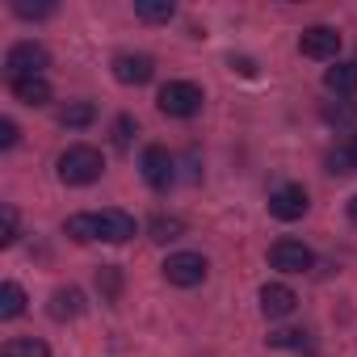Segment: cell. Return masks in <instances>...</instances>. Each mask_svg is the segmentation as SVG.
Masks as SVG:
<instances>
[{
    "mask_svg": "<svg viewBox=\"0 0 357 357\" xmlns=\"http://www.w3.org/2000/svg\"><path fill=\"white\" fill-rule=\"evenodd\" d=\"M55 172H59L63 185H93L97 176L105 172V155L97 147H89V143H72L68 151H59Z\"/></svg>",
    "mask_w": 357,
    "mask_h": 357,
    "instance_id": "1",
    "label": "cell"
},
{
    "mask_svg": "<svg viewBox=\"0 0 357 357\" xmlns=\"http://www.w3.org/2000/svg\"><path fill=\"white\" fill-rule=\"evenodd\" d=\"M202 101H206V93L194 80H168L160 89V97H155L160 114H168V118H194L202 109Z\"/></svg>",
    "mask_w": 357,
    "mask_h": 357,
    "instance_id": "2",
    "label": "cell"
},
{
    "mask_svg": "<svg viewBox=\"0 0 357 357\" xmlns=\"http://www.w3.org/2000/svg\"><path fill=\"white\" fill-rule=\"evenodd\" d=\"M47 68H51V51L43 43H13L5 55L9 80H30V76H43Z\"/></svg>",
    "mask_w": 357,
    "mask_h": 357,
    "instance_id": "3",
    "label": "cell"
},
{
    "mask_svg": "<svg viewBox=\"0 0 357 357\" xmlns=\"http://www.w3.org/2000/svg\"><path fill=\"white\" fill-rule=\"evenodd\" d=\"M206 257L202 252H172L168 261H164V278H168V286H181V290H194V286H202L206 282Z\"/></svg>",
    "mask_w": 357,
    "mask_h": 357,
    "instance_id": "4",
    "label": "cell"
},
{
    "mask_svg": "<svg viewBox=\"0 0 357 357\" xmlns=\"http://www.w3.org/2000/svg\"><path fill=\"white\" fill-rule=\"evenodd\" d=\"M307 190L303 185H294V181H286V185H278L273 194H269V215L273 219H282V223H294V219H303L307 215Z\"/></svg>",
    "mask_w": 357,
    "mask_h": 357,
    "instance_id": "5",
    "label": "cell"
},
{
    "mask_svg": "<svg viewBox=\"0 0 357 357\" xmlns=\"http://www.w3.org/2000/svg\"><path fill=\"white\" fill-rule=\"evenodd\" d=\"M269 261H273V269H282V273H307V269H315V252H311L303 240H278V244L269 248Z\"/></svg>",
    "mask_w": 357,
    "mask_h": 357,
    "instance_id": "6",
    "label": "cell"
},
{
    "mask_svg": "<svg viewBox=\"0 0 357 357\" xmlns=\"http://www.w3.org/2000/svg\"><path fill=\"white\" fill-rule=\"evenodd\" d=\"M139 168H143V181L151 185V190H168L172 185V155H168V147H160V143H151V147H143V160H139Z\"/></svg>",
    "mask_w": 357,
    "mask_h": 357,
    "instance_id": "7",
    "label": "cell"
},
{
    "mask_svg": "<svg viewBox=\"0 0 357 357\" xmlns=\"http://www.w3.org/2000/svg\"><path fill=\"white\" fill-rule=\"evenodd\" d=\"M298 51L307 55V59H332L336 63V55H340V34L332 30V26H311V30H303L298 34Z\"/></svg>",
    "mask_w": 357,
    "mask_h": 357,
    "instance_id": "8",
    "label": "cell"
},
{
    "mask_svg": "<svg viewBox=\"0 0 357 357\" xmlns=\"http://www.w3.org/2000/svg\"><path fill=\"white\" fill-rule=\"evenodd\" d=\"M155 76V59L143 51H122L114 55V80L118 84H147Z\"/></svg>",
    "mask_w": 357,
    "mask_h": 357,
    "instance_id": "9",
    "label": "cell"
},
{
    "mask_svg": "<svg viewBox=\"0 0 357 357\" xmlns=\"http://www.w3.org/2000/svg\"><path fill=\"white\" fill-rule=\"evenodd\" d=\"M294 307H298V294L290 286H282V282L261 286V315L265 319H286V315H294Z\"/></svg>",
    "mask_w": 357,
    "mask_h": 357,
    "instance_id": "10",
    "label": "cell"
},
{
    "mask_svg": "<svg viewBox=\"0 0 357 357\" xmlns=\"http://www.w3.org/2000/svg\"><path fill=\"white\" fill-rule=\"evenodd\" d=\"M97 219H101V240H105V244H126V240L139 231V223H135L126 211H101Z\"/></svg>",
    "mask_w": 357,
    "mask_h": 357,
    "instance_id": "11",
    "label": "cell"
},
{
    "mask_svg": "<svg viewBox=\"0 0 357 357\" xmlns=\"http://www.w3.org/2000/svg\"><path fill=\"white\" fill-rule=\"evenodd\" d=\"M9 89H13V97L22 101V105H34V109H43V105H51V84H47V76H30V80H9Z\"/></svg>",
    "mask_w": 357,
    "mask_h": 357,
    "instance_id": "12",
    "label": "cell"
},
{
    "mask_svg": "<svg viewBox=\"0 0 357 357\" xmlns=\"http://www.w3.org/2000/svg\"><path fill=\"white\" fill-rule=\"evenodd\" d=\"M47 311H51V319H59V324H63V319H76V315L84 311V294H80L76 286H59V290L51 294V307H47Z\"/></svg>",
    "mask_w": 357,
    "mask_h": 357,
    "instance_id": "13",
    "label": "cell"
},
{
    "mask_svg": "<svg viewBox=\"0 0 357 357\" xmlns=\"http://www.w3.org/2000/svg\"><path fill=\"white\" fill-rule=\"evenodd\" d=\"M324 89L328 93H336V97H353L357 93V63H332L328 72H324Z\"/></svg>",
    "mask_w": 357,
    "mask_h": 357,
    "instance_id": "14",
    "label": "cell"
},
{
    "mask_svg": "<svg viewBox=\"0 0 357 357\" xmlns=\"http://www.w3.org/2000/svg\"><path fill=\"white\" fill-rule=\"evenodd\" d=\"M328 172H336V176H349V172H357V135H349L344 143H336L332 151H328Z\"/></svg>",
    "mask_w": 357,
    "mask_h": 357,
    "instance_id": "15",
    "label": "cell"
},
{
    "mask_svg": "<svg viewBox=\"0 0 357 357\" xmlns=\"http://www.w3.org/2000/svg\"><path fill=\"white\" fill-rule=\"evenodd\" d=\"M63 231H68L76 244H93V240H101V219H97L93 211H80V215H72V219L63 223Z\"/></svg>",
    "mask_w": 357,
    "mask_h": 357,
    "instance_id": "16",
    "label": "cell"
},
{
    "mask_svg": "<svg viewBox=\"0 0 357 357\" xmlns=\"http://www.w3.org/2000/svg\"><path fill=\"white\" fill-rule=\"evenodd\" d=\"M172 13H176L172 0H135V17H139V22L164 26V22H172Z\"/></svg>",
    "mask_w": 357,
    "mask_h": 357,
    "instance_id": "17",
    "label": "cell"
},
{
    "mask_svg": "<svg viewBox=\"0 0 357 357\" xmlns=\"http://www.w3.org/2000/svg\"><path fill=\"white\" fill-rule=\"evenodd\" d=\"M0 357H51V349L38 336H13V340H5Z\"/></svg>",
    "mask_w": 357,
    "mask_h": 357,
    "instance_id": "18",
    "label": "cell"
},
{
    "mask_svg": "<svg viewBox=\"0 0 357 357\" xmlns=\"http://www.w3.org/2000/svg\"><path fill=\"white\" fill-rule=\"evenodd\" d=\"M93 118H97L93 101H68V105L59 109V126H68V130H84Z\"/></svg>",
    "mask_w": 357,
    "mask_h": 357,
    "instance_id": "19",
    "label": "cell"
},
{
    "mask_svg": "<svg viewBox=\"0 0 357 357\" xmlns=\"http://www.w3.org/2000/svg\"><path fill=\"white\" fill-rule=\"evenodd\" d=\"M26 311V290L17 282H5L0 286V319H17Z\"/></svg>",
    "mask_w": 357,
    "mask_h": 357,
    "instance_id": "20",
    "label": "cell"
},
{
    "mask_svg": "<svg viewBox=\"0 0 357 357\" xmlns=\"http://www.w3.org/2000/svg\"><path fill=\"white\" fill-rule=\"evenodd\" d=\"M181 231H185V223L172 219V215H155V219H151V240H160V244L181 240Z\"/></svg>",
    "mask_w": 357,
    "mask_h": 357,
    "instance_id": "21",
    "label": "cell"
},
{
    "mask_svg": "<svg viewBox=\"0 0 357 357\" xmlns=\"http://www.w3.org/2000/svg\"><path fill=\"white\" fill-rule=\"evenodd\" d=\"M269 344H273V349H294V353H311V340H307V332H298V328L273 332V336H269Z\"/></svg>",
    "mask_w": 357,
    "mask_h": 357,
    "instance_id": "22",
    "label": "cell"
},
{
    "mask_svg": "<svg viewBox=\"0 0 357 357\" xmlns=\"http://www.w3.org/2000/svg\"><path fill=\"white\" fill-rule=\"evenodd\" d=\"M13 240H17V211H13V206H5V211H0V244L9 248Z\"/></svg>",
    "mask_w": 357,
    "mask_h": 357,
    "instance_id": "23",
    "label": "cell"
},
{
    "mask_svg": "<svg viewBox=\"0 0 357 357\" xmlns=\"http://www.w3.org/2000/svg\"><path fill=\"white\" fill-rule=\"evenodd\" d=\"M13 13H17V17H26V22H30V17H34V22H43V17H51V13H55V5H26V0H17Z\"/></svg>",
    "mask_w": 357,
    "mask_h": 357,
    "instance_id": "24",
    "label": "cell"
},
{
    "mask_svg": "<svg viewBox=\"0 0 357 357\" xmlns=\"http://www.w3.org/2000/svg\"><path fill=\"white\" fill-rule=\"evenodd\" d=\"M130 135H135V118L122 114V118L114 122V143H118V147H130Z\"/></svg>",
    "mask_w": 357,
    "mask_h": 357,
    "instance_id": "25",
    "label": "cell"
},
{
    "mask_svg": "<svg viewBox=\"0 0 357 357\" xmlns=\"http://www.w3.org/2000/svg\"><path fill=\"white\" fill-rule=\"evenodd\" d=\"M0 147H17V122L0 118Z\"/></svg>",
    "mask_w": 357,
    "mask_h": 357,
    "instance_id": "26",
    "label": "cell"
},
{
    "mask_svg": "<svg viewBox=\"0 0 357 357\" xmlns=\"http://www.w3.org/2000/svg\"><path fill=\"white\" fill-rule=\"evenodd\" d=\"M324 118H328V122H353V118H357V109H353V105H328V109H324Z\"/></svg>",
    "mask_w": 357,
    "mask_h": 357,
    "instance_id": "27",
    "label": "cell"
},
{
    "mask_svg": "<svg viewBox=\"0 0 357 357\" xmlns=\"http://www.w3.org/2000/svg\"><path fill=\"white\" fill-rule=\"evenodd\" d=\"M97 286H105V294L114 298V294H118V269H114V265H105V269L97 273Z\"/></svg>",
    "mask_w": 357,
    "mask_h": 357,
    "instance_id": "28",
    "label": "cell"
},
{
    "mask_svg": "<svg viewBox=\"0 0 357 357\" xmlns=\"http://www.w3.org/2000/svg\"><path fill=\"white\" fill-rule=\"evenodd\" d=\"M231 68H240L244 76H252V72H257V63H252V59H231Z\"/></svg>",
    "mask_w": 357,
    "mask_h": 357,
    "instance_id": "29",
    "label": "cell"
},
{
    "mask_svg": "<svg viewBox=\"0 0 357 357\" xmlns=\"http://www.w3.org/2000/svg\"><path fill=\"white\" fill-rule=\"evenodd\" d=\"M349 219H353V223H357V194H353V198H349Z\"/></svg>",
    "mask_w": 357,
    "mask_h": 357,
    "instance_id": "30",
    "label": "cell"
}]
</instances>
